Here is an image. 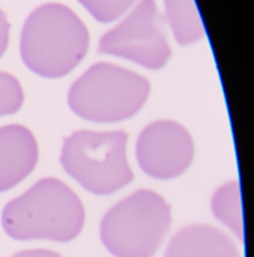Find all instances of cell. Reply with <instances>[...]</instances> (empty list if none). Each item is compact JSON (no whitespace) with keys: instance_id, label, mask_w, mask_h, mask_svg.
Listing matches in <instances>:
<instances>
[{"instance_id":"cell-5","label":"cell","mask_w":254,"mask_h":257,"mask_svg":"<svg viewBox=\"0 0 254 257\" xmlns=\"http://www.w3.org/2000/svg\"><path fill=\"white\" fill-rule=\"evenodd\" d=\"M126 143L125 131H75L63 140L60 164L86 191L110 196L134 179Z\"/></svg>"},{"instance_id":"cell-15","label":"cell","mask_w":254,"mask_h":257,"mask_svg":"<svg viewBox=\"0 0 254 257\" xmlns=\"http://www.w3.org/2000/svg\"><path fill=\"white\" fill-rule=\"evenodd\" d=\"M11 257H63L62 254L56 253V251H51V250H23V251H18L15 254H12Z\"/></svg>"},{"instance_id":"cell-14","label":"cell","mask_w":254,"mask_h":257,"mask_svg":"<svg viewBox=\"0 0 254 257\" xmlns=\"http://www.w3.org/2000/svg\"><path fill=\"white\" fill-rule=\"evenodd\" d=\"M9 33H11V24H9L5 12L0 9V57L8 50V45H9Z\"/></svg>"},{"instance_id":"cell-3","label":"cell","mask_w":254,"mask_h":257,"mask_svg":"<svg viewBox=\"0 0 254 257\" xmlns=\"http://www.w3.org/2000/svg\"><path fill=\"white\" fill-rule=\"evenodd\" d=\"M149 93L151 83L146 77L114 63L99 62L74 81L68 92V105L84 120L114 123L136 116Z\"/></svg>"},{"instance_id":"cell-10","label":"cell","mask_w":254,"mask_h":257,"mask_svg":"<svg viewBox=\"0 0 254 257\" xmlns=\"http://www.w3.org/2000/svg\"><path fill=\"white\" fill-rule=\"evenodd\" d=\"M166 21L181 45H190L205 36V26L194 0H163Z\"/></svg>"},{"instance_id":"cell-8","label":"cell","mask_w":254,"mask_h":257,"mask_svg":"<svg viewBox=\"0 0 254 257\" xmlns=\"http://www.w3.org/2000/svg\"><path fill=\"white\" fill-rule=\"evenodd\" d=\"M39 158L33 133L23 125L0 126V193L21 184Z\"/></svg>"},{"instance_id":"cell-6","label":"cell","mask_w":254,"mask_h":257,"mask_svg":"<svg viewBox=\"0 0 254 257\" xmlns=\"http://www.w3.org/2000/svg\"><path fill=\"white\" fill-rule=\"evenodd\" d=\"M98 51L131 60L152 71L164 68L172 57V48L155 0L137 2L117 26L101 36Z\"/></svg>"},{"instance_id":"cell-1","label":"cell","mask_w":254,"mask_h":257,"mask_svg":"<svg viewBox=\"0 0 254 257\" xmlns=\"http://www.w3.org/2000/svg\"><path fill=\"white\" fill-rule=\"evenodd\" d=\"M84 218L80 197L60 179L44 178L5 205L2 227L15 241L69 242L81 233Z\"/></svg>"},{"instance_id":"cell-11","label":"cell","mask_w":254,"mask_h":257,"mask_svg":"<svg viewBox=\"0 0 254 257\" xmlns=\"http://www.w3.org/2000/svg\"><path fill=\"white\" fill-rule=\"evenodd\" d=\"M211 211L214 217L230 229L241 242L244 241L241 185L238 181H230L215 190L211 200Z\"/></svg>"},{"instance_id":"cell-2","label":"cell","mask_w":254,"mask_h":257,"mask_svg":"<svg viewBox=\"0 0 254 257\" xmlns=\"http://www.w3.org/2000/svg\"><path fill=\"white\" fill-rule=\"evenodd\" d=\"M89 44V30L71 8L45 3L27 17L20 38V54L32 72L44 78H60L80 65Z\"/></svg>"},{"instance_id":"cell-13","label":"cell","mask_w":254,"mask_h":257,"mask_svg":"<svg viewBox=\"0 0 254 257\" xmlns=\"http://www.w3.org/2000/svg\"><path fill=\"white\" fill-rule=\"evenodd\" d=\"M24 102V92L20 81L8 72L0 71V117L15 114Z\"/></svg>"},{"instance_id":"cell-12","label":"cell","mask_w":254,"mask_h":257,"mask_svg":"<svg viewBox=\"0 0 254 257\" xmlns=\"http://www.w3.org/2000/svg\"><path fill=\"white\" fill-rule=\"evenodd\" d=\"M139 0H78V3L99 23H113L131 11Z\"/></svg>"},{"instance_id":"cell-4","label":"cell","mask_w":254,"mask_h":257,"mask_svg":"<svg viewBox=\"0 0 254 257\" xmlns=\"http://www.w3.org/2000/svg\"><path fill=\"white\" fill-rule=\"evenodd\" d=\"M172 227V208L152 190H139L107 211L102 245L114 257H154Z\"/></svg>"},{"instance_id":"cell-9","label":"cell","mask_w":254,"mask_h":257,"mask_svg":"<svg viewBox=\"0 0 254 257\" xmlns=\"http://www.w3.org/2000/svg\"><path fill=\"white\" fill-rule=\"evenodd\" d=\"M164 257H241L235 242L209 224L182 227L169 242Z\"/></svg>"},{"instance_id":"cell-7","label":"cell","mask_w":254,"mask_h":257,"mask_svg":"<svg viewBox=\"0 0 254 257\" xmlns=\"http://www.w3.org/2000/svg\"><path fill=\"white\" fill-rule=\"evenodd\" d=\"M136 158L155 179H173L184 175L194 160V142L188 130L175 120L149 123L139 136Z\"/></svg>"}]
</instances>
